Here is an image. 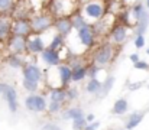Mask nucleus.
Instances as JSON below:
<instances>
[{"label":"nucleus","instance_id":"27","mask_svg":"<svg viewBox=\"0 0 149 130\" xmlns=\"http://www.w3.org/2000/svg\"><path fill=\"white\" fill-rule=\"evenodd\" d=\"M114 81H116V78L113 77V75H107L106 77V80L104 81H101V90H100L99 95H101V97H104V95H107L109 94V91L113 88V86H114Z\"/></svg>","mask_w":149,"mask_h":130},{"label":"nucleus","instance_id":"19","mask_svg":"<svg viewBox=\"0 0 149 130\" xmlns=\"http://www.w3.org/2000/svg\"><path fill=\"white\" fill-rule=\"evenodd\" d=\"M70 19H71V23H72V29H74V31H78V29H81V28L90 25V23L86 20V17L81 15V12H74V13L70 16Z\"/></svg>","mask_w":149,"mask_h":130},{"label":"nucleus","instance_id":"44","mask_svg":"<svg viewBox=\"0 0 149 130\" xmlns=\"http://www.w3.org/2000/svg\"><path fill=\"white\" fill-rule=\"evenodd\" d=\"M148 88H149V87H148Z\"/></svg>","mask_w":149,"mask_h":130},{"label":"nucleus","instance_id":"6","mask_svg":"<svg viewBox=\"0 0 149 130\" xmlns=\"http://www.w3.org/2000/svg\"><path fill=\"white\" fill-rule=\"evenodd\" d=\"M22 75L23 80L35 81L39 84L44 81V70H41L36 62H25V65L22 67Z\"/></svg>","mask_w":149,"mask_h":130},{"label":"nucleus","instance_id":"21","mask_svg":"<svg viewBox=\"0 0 149 130\" xmlns=\"http://www.w3.org/2000/svg\"><path fill=\"white\" fill-rule=\"evenodd\" d=\"M129 110V103L126 98H119L114 101L113 104V108H111V113L116 114V116H122V114H126Z\"/></svg>","mask_w":149,"mask_h":130},{"label":"nucleus","instance_id":"10","mask_svg":"<svg viewBox=\"0 0 149 130\" xmlns=\"http://www.w3.org/2000/svg\"><path fill=\"white\" fill-rule=\"evenodd\" d=\"M7 49L10 54L25 55L26 54V38L19 35H10L7 39Z\"/></svg>","mask_w":149,"mask_h":130},{"label":"nucleus","instance_id":"11","mask_svg":"<svg viewBox=\"0 0 149 130\" xmlns=\"http://www.w3.org/2000/svg\"><path fill=\"white\" fill-rule=\"evenodd\" d=\"M127 35H129V31H127V26L126 25H116L109 32L110 42L113 43V45H122L127 39Z\"/></svg>","mask_w":149,"mask_h":130},{"label":"nucleus","instance_id":"39","mask_svg":"<svg viewBox=\"0 0 149 130\" xmlns=\"http://www.w3.org/2000/svg\"><path fill=\"white\" fill-rule=\"evenodd\" d=\"M139 87H142V83H138V84H130V90H138Z\"/></svg>","mask_w":149,"mask_h":130},{"label":"nucleus","instance_id":"12","mask_svg":"<svg viewBox=\"0 0 149 130\" xmlns=\"http://www.w3.org/2000/svg\"><path fill=\"white\" fill-rule=\"evenodd\" d=\"M32 33L29 19H12V35L28 36Z\"/></svg>","mask_w":149,"mask_h":130},{"label":"nucleus","instance_id":"31","mask_svg":"<svg viewBox=\"0 0 149 130\" xmlns=\"http://www.w3.org/2000/svg\"><path fill=\"white\" fill-rule=\"evenodd\" d=\"M39 83H35V81H29V80H22V87L28 91V92H36L39 90Z\"/></svg>","mask_w":149,"mask_h":130},{"label":"nucleus","instance_id":"18","mask_svg":"<svg viewBox=\"0 0 149 130\" xmlns=\"http://www.w3.org/2000/svg\"><path fill=\"white\" fill-rule=\"evenodd\" d=\"M48 100L58 101V103L65 104V103H67L65 88H62V87H58V88H49V91H48Z\"/></svg>","mask_w":149,"mask_h":130},{"label":"nucleus","instance_id":"4","mask_svg":"<svg viewBox=\"0 0 149 130\" xmlns=\"http://www.w3.org/2000/svg\"><path fill=\"white\" fill-rule=\"evenodd\" d=\"M47 104H48V100L44 95L36 94V92H29V95L25 98V107L28 111H32V113L47 111Z\"/></svg>","mask_w":149,"mask_h":130},{"label":"nucleus","instance_id":"16","mask_svg":"<svg viewBox=\"0 0 149 130\" xmlns=\"http://www.w3.org/2000/svg\"><path fill=\"white\" fill-rule=\"evenodd\" d=\"M71 70H72V74H71V81L72 83H81L87 78V65L86 64L77 65Z\"/></svg>","mask_w":149,"mask_h":130},{"label":"nucleus","instance_id":"43","mask_svg":"<svg viewBox=\"0 0 149 130\" xmlns=\"http://www.w3.org/2000/svg\"><path fill=\"white\" fill-rule=\"evenodd\" d=\"M146 54H148V55H149V48H146Z\"/></svg>","mask_w":149,"mask_h":130},{"label":"nucleus","instance_id":"9","mask_svg":"<svg viewBox=\"0 0 149 130\" xmlns=\"http://www.w3.org/2000/svg\"><path fill=\"white\" fill-rule=\"evenodd\" d=\"M52 26H54V29L56 31V33L62 35L64 38H68V36L72 33V31H74L70 16H58V17H55Z\"/></svg>","mask_w":149,"mask_h":130},{"label":"nucleus","instance_id":"26","mask_svg":"<svg viewBox=\"0 0 149 130\" xmlns=\"http://www.w3.org/2000/svg\"><path fill=\"white\" fill-rule=\"evenodd\" d=\"M47 46L51 48V49H55V51H61V49L65 46V38H64L62 35H59V33H55V35L51 38V41L48 42Z\"/></svg>","mask_w":149,"mask_h":130},{"label":"nucleus","instance_id":"29","mask_svg":"<svg viewBox=\"0 0 149 130\" xmlns=\"http://www.w3.org/2000/svg\"><path fill=\"white\" fill-rule=\"evenodd\" d=\"M64 108V104L62 103H58V101H52L48 100V104H47V110L49 114H58L59 111H62Z\"/></svg>","mask_w":149,"mask_h":130},{"label":"nucleus","instance_id":"15","mask_svg":"<svg viewBox=\"0 0 149 130\" xmlns=\"http://www.w3.org/2000/svg\"><path fill=\"white\" fill-rule=\"evenodd\" d=\"M56 70H58V75H59V81H61V86L65 87L70 86L72 81H71V74H72V70L68 64H59L56 65Z\"/></svg>","mask_w":149,"mask_h":130},{"label":"nucleus","instance_id":"41","mask_svg":"<svg viewBox=\"0 0 149 130\" xmlns=\"http://www.w3.org/2000/svg\"><path fill=\"white\" fill-rule=\"evenodd\" d=\"M48 1H51V0H38L39 4H44V3H48Z\"/></svg>","mask_w":149,"mask_h":130},{"label":"nucleus","instance_id":"40","mask_svg":"<svg viewBox=\"0 0 149 130\" xmlns=\"http://www.w3.org/2000/svg\"><path fill=\"white\" fill-rule=\"evenodd\" d=\"M7 84H4V83H0V95L3 94V91H4V88H6Z\"/></svg>","mask_w":149,"mask_h":130},{"label":"nucleus","instance_id":"28","mask_svg":"<svg viewBox=\"0 0 149 130\" xmlns=\"http://www.w3.org/2000/svg\"><path fill=\"white\" fill-rule=\"evenodd\" d=\"M16 3V0H0V15H10Z\"/></svg>","mask_w":149,"mask_h":130},{"label":"nucleus","instance_id":"36","mask_svg":"<svg viewBox=\"0 0 149 130\" xmlns=\"http://www.w3.org/2000/svg\"><path fill=\"white\" fill-rule=\"evenodd\" d=\"M99 127H100V123H99V122H94V120H93V122L87 123V124H86V127H84L83 130H97Z\"/></svg>","mask_w":149,"mask_h":130},{"label":"nucleus","instance_id":"1","mask_svg":"<svg viewBox=\"0 0 149 130\" xmlns=\"http://www.w3.org/2000/svg\"><path fill=\"white\" fill-rule=\"evenodd\" d=\"M80 12L86 17V20L91 25V23H94L96 20L101 19L106 15L107 7H106L103 0H88V1L81 4V10Z\"/></svg>","mask_w":149,"mask_h":130},{"label":"nucleus","instance_id":"25","mask_svg":"<svg viewBox=\"0 0 149 130\" xmlns=\"http://www.w3.org/2000/svg\"><path fill=\"white\" fill-rule=\"evenodd\" d=\"M80 116H84V111L80 108V107H70V108H65L62 111V119L64 120H72V119H77Z\"/></svg>","mask_w":149,"mask_h":130},{"label":"nucleus","instance_id":"3","mask_svg":"<svg viewBox=\"0 0 149 130\" xmlns=\"http://www.w3.org/2000/svg\"><path fill=\"white\" fill-rule=\"evenodd\" d=\"M29 22H31L32 33L42 35V33L48 32L51 28H52L54 16L51 13H36V15H32L29 17Z\"/></svg>","mask_w":149,"mask_h":130},{"label":"nucleus","instance_id":"22","mask_svg":"<svg viewBox=\"0 0 149 130\" xmlns=\"http://www.w3.org/2000/svg\"><path fill=\"white\" fill-rule=\"evenodd\" d=\"M143 117H145L143 113H132V114L129 116L126 124H125V130H132V129H135L136 126H139V124L142 123Z\"/></svg>","mask_w":149,"mask_h":130},{"label":"nucleus","instance_id":"35","mask_svg":"<svg viewBox=\"0 0 149 130\" xmlns=\"http://www.w3.org/2000/svg\"><path fill=\"white\" fill-rule=\"evenodd\" d=\"M41 130H62V127L59 126V124H56V123H45Z\"/></svg>","mask_w":149,"mask_h":130},{"label":"nucleus","instance_id":"13","mask_svg":"<svg viewBox=\"0 0 149 130\" xmlns=\"http://www.w3.org/2000/svg\"><path fill=\"white\" fill-rule=\"evenodd\" d=\"M1 95L4 97V101H6L7 108L10 110V113H16L17 108H19V100H17L16 90L12 86H6V88H4V91H3Z\"/></svg>","mask_w":149,"mask_h":130},{"label":"nucleus","instance_id":"32","mask_svg":"<svg viewBox=\"0 0 149 130\" xmlns=\"http://www.w3.org/2000/svg\"><path fill=\"white\" fill-rule=\"evenodd\" d=\"M72 130H83L87 124V120H86V116H80L77 119H72Z\"/></svg>","mask_w":149,"mask_h":130},{"label":"nucleus","instance_id":"8","mask_svg":"<svg viewBox=\"0 0 149 130\" xmlns=\"http://www.w3.org/2000/svg\"><path fill=\"white\" fill-rule=\"evenodd\" d=\"M38 56H39L41 64H44L47 68H48V67H56V65H59V64L62 62V55H61V52H59V51H55V49H51L48 46H47Z\"/></svg>","mask_w":149,"mask_h":130},{"label":"nucleus","instance_id":"23","mask_svg":"<svg viewBox=\"0 0 149 130\" xmlns=\"http://www.w3.org/2000/svg\"><path fill=\"white\" fill-rule=\"evenodd\" d=\"M100 90H101V81L99 78H90L86 84V92L91 94V95H99Z\"/></svg>","mask_w":149,"mask_h":130},{"label":"nucleus","instance_id":"5","mask_svg":"<svg viewBox=\"0 0 149 130\" xmlns=\"http://www.w3.org/2000/svg\"><path fill=\"white\" fill-rule=\"evenodd\" d=\"M45 48H47V41L42 35L31 33L26 36V54L39 55Z\"/></svg>","mask_w":149,"mask_h":130},{"label":"nucleus","instance_id":"38","mask_svg":"<svg viewBox=\"0 0 149 130\" xmlns=\"http://www.w3.org/2000/svg\"><path fill=\"white\" fill-rule=\"evenodd\" d=\"M86 120H87V123L93 122V120H94V114H91V113H90V114H87V116H86Z\"/></svg>","mask_w":149,"mask_h":130},{"label":"nucleus","instance_id":"24","mask_svg":"<svg viewBox=\"0 0 149 130\" xmlns=\"http://www.w3.org/2000/svg\"><path fill=\"white\" fill-rule=\"evenodd\" d=\"M129 12H130L132 20L136 22V20H139V19L142 17V15L146 12V7H145V4H142V3H133Z\"/></svg>","mask_w":149,"mask_h":130},{"label":"nucleus","instance_id":"33","mask_svg":"<svg viewBox=\"0 0 149 130\" xmlns=\"http://www.w3.org/2000/svg\"><path fill=\"white\" fill-rule=\"evenodd\" d=\"M145 42H146V39H145V35H136V38H135V46L138 48V49H141V48H143L145 46Z\"/></svg>","mask_w":149,"mask_h":130},{"label":"nucleus","instance_id":"20","mask_svg":"<svg viewBox=\"0 0 149 130\" xmlns=\"http://www.w3.org/2000/svg\"><path fill=\"white\" fill-rule=\"evenodd\" d=\"M6 61H7V65L10 68H13V70L22 68L25 65V62H26V59L23 58V55H17V54H9V56H7Z\"/></svg>","mask_w":149,"mask_h":130},{"label":"nucleus","instance_id":"2","mask_svg":"<svg viewBox=\"0 0 149 130\" xmlns=\"http://www.w3.org/2000/svg\"><path fill=\"white\" fill-rule=\"evenodd\" d=\"M93 64L97 67H104L107 64L111 62V59L114 58V45L111 42H106L103 45H99L94 52H93Z\"/></svg>","mask_w":149,"mask_h":130},{"label":"nucleus","instance_id":"37","mask_svg":"<svg viewBox=\"0 0 149 130\" xmlns=\"http://www.w3.org/2000/svg\"><path fill=\"white\" fill-rule=\"evenodd\" d=\"M129 59H130L132 62H136V61H139L141 58H139V54H132V55H129Z\"/></svg>","mask_w":149,"mask_h":130},{"label":"nucleus","instance_id":"17","mask_svg":"<svg viewBox=\"0 0 149 130\" xmlns=\"http://www.w3.org/2000/svg\"><path fill=\"white\" fill-rule=\"evenodd\" d=\"M148 28H149V12L146 10L142 15V17L135 22V33L136 35H145Z\"/></svg>","mask_w":149,"mask_h":130},{"label":"nucleus","instance_id":"14","mask_svg":"<svg viewBox=\"0 0 149 130\" xmlns=\"http://www.w3.org/2000/svg\"><path fill=\"white\" fill-rule=\"evenodd\" d=\"M12 35V17L10 15H0V42L7 41Z\"/></svg>","mask_w":149,"mask_h":130},{"label":"nucleus","instance_id":"30","mask_svg":"<svg viewBox=\"0 0 149 130\" xmlns=\"http://www.w3.org/2000/svg\"><path fill=\"white\" fill-rule=\"evenodd\" d=\"M65 95H67V103L68 101H75L78 97H80V91L77 87H65Z\"/></svg>","mask_w":149,"mask_h":130},{"label":"nucleus","instance_id":"34","mask_svg":"<svg viewBox=\"0 0 149 130\" xmlns=\"http://www.w3.org/2000/svg\"><path fill=\"white\" fill-rule=\"evenodd\" d=\"M133 67H135V70H141V71H148L149 70V64L148 62H145V61H136V62H133Z\"/></svg>","mask_w":149,"mask_h":130},{"label":"nucleus","instance_id":"42","mask_svg":"<svg viewBox=\"0 0 149 130\" xmlns=\"http://www.w3.org/2000/svg\"><path fill=\"white\" fill-rule=\"evenodd\" d=\"M146 9H149V0H146V6H145Z\"/></svg>","mask_w":149,"mask_h":130},{"label":"nucleus","instance_id":"7","mask_svg":"<svg viewBox=\"0 0 149 130\" xmlns=\"http://www.w3.org/2000/svg\"><path fill=\"white\" fill-rule=\"evenodd\" d=\"M75 38L84 49H90L96 45V35L91 29V25H87L78 31H75Z\"/></svg>","mask_w":149,"mask_h":130}]
</instances>
